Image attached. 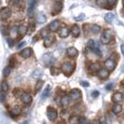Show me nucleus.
<instances>
[{"label":"nucleus","mask_w":124,"mask_h":124,"mask_svg":"<svg viewBox=\"0 0 124 124\" xmlns=\"http://www.w3.org/2000/svg\"><path fill=\"white\" fill-rule=\"evenodd\" d=\"M74 69H75V63L66 62H63L62 64V71L64 74L67 75V76H69V75L71 74Z\"/></svg>","instance_id":"f257e3e1"},{"label":"nucleus","mask_w":124,"mask_h":124,"mask_svg":"<svg viewBox=\"0 0 124 124\" xmlns=\"http://www.w3.org/2000/svg\"><path fill=\"white\" fill-rule=\"evenodd\" d=\"M111 38H112V35H111V32L109 30H105L102 37H101V42L103 44H108L110 41H111Z\"/></svg>","instance_id":"f03ea898"},{"label":"nucleus","mask_w":124,"mask_h":124,"mask_svg":"<svg viewBox=\"0 0 124 124\" xmlns=\"http://www.w3.org/2000/svg\"><path fill=\"white\" fill-rule=\"evenodd\" d=\"M10 15H11V9L9 8H3L0 10V18L3 19V20L9 18Z\"/></svg>","instance_id":"7ed1b4c3"},{"label":"nucleus","mask_w":124,"mask_h":124,"mask_svg":"<svg viewBox=\"0 0 124 124\" xmlns=\"http://www.w3.org/2000/svg\"><path fill=\"white\" fill-rule=\"evenodd\" d=\"M116 67V62L113 59H107L105 62V68L108 71H113Z\"/></svg>","instance_id":"20e7f679"},{"label":"nucleus","mask_w":124,"mask_h":124,"mask_svg":"<svg viewBox=\"0 0 124 124\" xmlns=\"http://www.w3.org/2000/svg\"><path fill=\"white\" fill-rule=\"evenodd\" d=\"M81 97V92L78 89H73L70 93V98L73 101H77Z\"/></svg>","instance_id":"39448f33"},{"label":"nucleus","mask_w":124,"mask_h":124,"mask_svg":"<svg viewBox=\"0 0 124 124\" xmlns=\"http://www.w3.org/2000/svg\"><path fill=\"white\" fill-rule=\"evenodd\" d=\"M58 35L61 37L64 38V37H67L69 35V29L66 27V26H62V27H60L58 29Z\"/></svg>","instance_id":"423d86ee"},{"label":"nucleus","mask_w":124,"mask_h":124,"mask_svg":"<svg viewBox=\"0 0 124 124\" xmlns=\"http://www.w3.org/2000/svg\"><path fill=\"white\" fill-rule=\"evenodd\" d=\"M21 100H22V102H23V104L29 105V104H31V102H32V97L29 93H23L22 94V96H21Z\"/></svg>","instance_id":"0eeeda50"},{"label":"nucleus","mask_w":124,"mask_h":124,"mask_svg":"<svg viewBox=\"0 0 124 124\" xmlns=\"http://www.w3.org/2000/svg\"><path fill=\"white\" fill-rule=\"evenodd\" d=\"M62 9V3L61 1H56L53 5V8H52V12L53 14L61 12V10Z\"/></svg>","instance_id":"6e6552de"},{"label":"nucleus","mask_w":124,"mask_h":124,"mask_svg":"<svg viewBox=\"0 0 124 124\" xmlns=\"http://www.w3.org/2000/svg\"><path fill=\"white\" fill-rule=\"evenodd\" d=\"M97 73H98L99 78H101V79H106V78H108V76H109V71L106 70V68H101Z\"/></svg>","instance_id":"1a4fd4ad"},{"label":"nucleus","mask_w":124,"mask_h":124,"mask_svg":"<svg viewBox=\"0 0 124 124\" xmlns=\"http://www.w3.org/2000/svg\"><path fill=\"white\" fill-rule=\"evenodd\" d=\"M59 27H60V22H59L58 20H55V21L51 22L50 23V25H49V29H50V31H51V32L57 31V30L59 29Z\"/></svg>","instance_id":"9d476101"},{"label":"nucleus","mask_w":124,"mask_h":124,"mask_svg":"<svg viewBox=\"0 0 124 124\" xmlns=\"http://www.w3.org/2000/svg\"><path fill=\"white\" fill-rule=\"evenodd\" d=\"M47 115H48V118L50 120H54L58 117V113L53 108H49V110L47 112Z\"/></svg>","instance_id":"9b49d317"},{"label":"nucleus","mask_w":124,"mask_h":124,"mask_svg":"<svg viewBox=\"0 0 124 124\" xmlns=\"http://www.w3.org/2000/svg\"><path fill=\"white\" fill-rule=\"evenodd\" d=\"M66 54H67L69 57H71V58H75V57L78 56V50H77L76 48L70 47V48H68V49L66 50Z\"/></svg>","instance_id":"f8f14e48"},{"label":"nucleus","mask_w":124,"mask_h":124,"mask_svg":"<svg viewBox=\"0 0 124 124\" xmlns=\"http://www.w3.org/2000/svg\"><path fill=\"white\" fill-rule=\"evenodd\" d=\"M123 100V94L121 93H115L112 95V101L115 103H120Z\"/></svg>","instance_id":"ddd939ff"},{"label":"nucleus","mask_w":124,"mask_h":124,"mask_svg":"<svg viewBox=\"0 0 124 124\" xmlns=\"http://www.w3.org/2000/svg\"><path fill=\"white\" fill-rule=\"evenodd\" d=\"M32 53H33L32 49H30V48H25V49H23V50L21 51V56L23 58L26 59V58H29L32 55Z\"/></svg>","instance_id":"4468645a"},{"label":"nucleus","mask_w":124,"mask_h":124,"mask_svg":"<svg viewBox=\"0 0 124 124\" xmlns=\"http://www.w3.org/2000/svg\"><path fill=\"white\" fill-rule=\"evenodd\" d=\"M100 69H101V65L98 62H93V63H91L90 66H89V70L90 72H98Z\"/></svg>","instance_id":"2eb2a0df"},{"label":"nucleus","mask_w":124,"mask_h":124,"mask_svg":"<svg viewBox=\"0 0 124 124\" xmlns=\"http://www.w3.org/2000/svg\"><path fill=\"white\" fill-rule=\"evenodd\" d=\"M53 41H54V37L49 36V37H47L46 38H44V46L46 48H49L50 46H51V44L53 43Z\"/></svg>","instance_id":"dca6fc26"},{"label":"nucleus","mask_w":124,"mask_h":124,"mask_svg":"<svg viewBox=\"0 0 124 124\" xmlns=\"http://www.w3.org/2000/svg\"><path fill=\"white\" fill-rule=\"evenodd\" d=\"M42 61H43V62L45 64L49 65L50 62H51V61H52V57H51V55H50V53H45L43 55V57H42Z\"/></svg>","instance_id":"f3484780"},{"label":"nucleus","mask_w":124,"mask_h":124,"mask_svg":"<svg viewBox=\"0 0 124 124\" xmlns=\"http://www.w3.org/2000/svg\"><path fill=\"white\" fill-rule=\"evenodd\" d=\"M36 3H37L36 0H30L29 1V4H28V15H32V13L35 9V7H36Z\"/></svg>","instance_id":"a211bd4d"},{"label":"nucleus","mask_w":124,"mask_h":124,"mask_svg":"<svg viewBox=\"0 0 124 124\" xmlns=\"http://www.w3.org/2000/svg\"><path fill=\"white\" fill-rule=\"evenodd\" d=\"M112 111H113L114 114H116V115H117V114H119L120 112L122 111V106H121V105L116 103V104L113 106V107H112Z\"/></svg>","instance_id":"6ab92c4d"},{"label":"nucleus","mask_w":124,"mask_h":124,"mask_svg":"<svg viewBox=\"0 0 124 124\" xmlns=\"http://www.w3.org/2000/svg\"><path fill=\"white\" fill-rule=\"evenodd\" d=\"M21 111H22V109H21L20 106H14L10 110V115L13 116V117H17L21 114Z\"/></svg>","instance_id":"aec40b11"},{"label":"nucleus","mask_w":124,"mask_h":124,"mask_svg":"<svg viewBox=\"0 0 124 124\" xmlns=\"http://www.w3.org/2000/svg\"><path fill=\"white\" fill-rule=\"evenodd\" d=\"M71 33H72V35L75 37H79V35H80V29H79V27L78 25H74L72 27V29H71Z\"/></svg>","instance_id":"412c9836"},{"label":"nucleus","mask_w":124,"mask_h":124,"mask_svg":"<svg viewBox=\"0 0 124 124\" xmlns=\"http://www.w3.org/2000/svg\"><path fill=\"white\" fill-rule=\"evenodd\" d=\"M17 32H18L19 35H21L22 37H23L25 34L27 33V27L25 25H20L17 29Z\"/></svg>","instance_id":"4be33fe9"},{"label":"nucleus","mask_w":124,"mask_h":124,"mask_svg":"<svg viewBox=\"0 0 124 124\" xmlns=\"http://www.w3.org/2000/svg\"><path fill=\"white\" fill-rule=\"evenodd\" d=\"M61 104L62 106H67L70 104V98L67 95H63L61 99Z\"/></svg>","instance_id":"5701e85b"},{"label":"nucleus","mask_w":124,"mask_h":124,"mask_svg":"<svg viewBox=\"0 0 124 124\" xmlns=\"http://www.w3.org/2000/svg\"><path fill=\"white\" fill-rule=\"evenodd\" d=\"M42 70L40 68H37L33 73H32V78H40V76L42 75Z\"/></svg>","instance_id":"b1692460"},{"label":"nucleus","mask_w":124,"mask_h":124,"mask_svg":"<svg viewBox=\"0 0 124 124\" xmlns=\"http://www.w3.org/2000/svg\"><path fill=\"white\" fill-rule=\"evenodd\" d=\"M37 21L38 23H44L47 21V18H46L45 14H43V13H39L37 17Z\"/></svg>","instance_id":"393cba45"},{"label":"nucleus","mask_w":124,"mask_h":124,"mask_svg":"<svg viewBox=\"0 0 124 124\" xmlns=\"http://www.w3.org/2000/svg\"><path fill=\"white\" fill-rule=\"evenodd\" d=\"M49 36H50V29H49V27L48 28H43L40 31V37H42V38H46Z\"/></svg>","instance_id":"a878e982"},{"label":"nucleus","mask_w":124,"mask_h":124,"mask_svg":"<svg viewBox=\"0 0 124 124\" xmlns=\"http://www.w3.org/2000/svg\"><path fill=\"white\" fill-rule=\"evenodd\" d=\"M101 31V27H100L99 25L97 24H93L91 26V32L94 34V35H96V34H98L99 32Z\"/></svg>","instance_id":"bb28decb"},{"label":"nucleus","mask_w":124,"mask_h":124,"mask_svg":"<svg viewBox=\"0 0 124 124\" xmlns=\"http://www.w3.org/2000/svg\"><path fill=\"white\" fill-rule=\"evenodd\" d=\"M105 20H106V23H111L112 22H113V20H114V14H113V13H111V12L106 14V16H105Z\"/></svg>","instance_id":"cd10ccee"},{"label":"nucleus","mask_w":124,"mask_h":124,"mask_svg":"<svg viewBox=\"0 0 124 124\" xmlns=\"http://www.w3.org/2000/svg\"><path fill=\"white\" fill-rule=\"evenodd\" d=\"M87 46H88V48H90V49H92V50L95 49V48H99V45L96 43L94 40H89Z\"/></svg>","instance_id":"c85d7f7f"},{"label":"nucleus","mask_w":124,"mask_h":124,"mask_svg":"<svg viewBox=\"0 0 124 124\" xmlns=\"http://www.w3.org/2000/svg\"><path fill=\"white\" fill-rule=\"evenodd\" d=\"M50 89H51V87H50V85H48V86L46 87V89L44 90L43 93H42V96H41V98H42V99H45L46 97H48V95L50 94Z\"/></svg>","instance_id":"c756f323"},{"label":"nucleus","mask_w":124,"mask_h":124,"mask_svg":"<svg viewBox=\"0 0 124 124\" xmlns=\"http://www.w3.org/2000/svg\"><path fill=\"white\" fill-rule=\"evenodd\" d=\"M1 91H2L3 93H7V92L8 91V84L7 81H3V82L1 83Z\"/></svg>","instance_id":"7c9ffc66"},{"label":"nucleus","mask_w":124,"mask_h":124,"mask_svg":"<svg viewBox=\"0 0 124 124\" xmlns=\"http://www.w3.org/2000/svg\"><path fill=\"white\" fill-rule=\"evenodd\" d=\"M10 73H11V67H10V66H7V67H5L4 70H3V75H4V77L9 76Z\"/></svg>","instance_id":"2f4dec72"},{"label":"nucleus","mask_w":124,"mask_h":124,"mask_svg":"<svg viewBox=\"0 0 124 124\" xmlns=\"http://www.w3.org/2000/svg\"><path fill=\"white\" fill-rule=\"evenodd\" d=\"M42 85H43V81L41 80H38L36 84V92H38L40 91V89L42 88Z\"/></svg>","instance_id":"473e14b6"},{"label":"nucleus","mask_w":124,"mask_h":124,"mask_svg":"<svg viewBox=\"0 0 124 124\" xmlns=\"http://www.w3.org/2000/svg\"><path fill=\"white\" fill-rule=\"evenodd\" d=\"M1 32H2V34H3L4 36H7V35L8 34V27L5 26V25H2V26H1Z\"/></svg>","instance_id":"72a5a7b5"},{"label":"nucleus","mask_w":124,"mask_h":124,"mask_svg":"<svg viewBox=\"0 0 124 124\" xmlns=\"http://www.w3.org/2000/svg\"><path fill=\"white\" fill-rule=\"evenodd\" d=\"M106 2H107V4H108L110 7H114L116 4H117L118 0H106Z\"/></svg>","instance_id":"f704fd0d"},{"label":"nucleus","mask_w":124,"mask_h":124,"mask_svg":"<svg viewBox=\"0 0 124 124\" xmlns=\"http://www.w3.org/2000/svg\"><path fill=\"white\" fill-rule=\"evenodd\" d=\"M23 91L22 90H19V89H17V90H15L14 91V94H15V96H17V97H20V96H22V94H23Z\"/></svg>","instance_id":"c9c22d12"},{"label":"nucleus","mask_w":124,"mask_h":124,"mask_svg":"<svg viewBox=\"0 0 124 124\" xmlns=\"http://www.w3.org/2000/svg\"><path fill=\"white\" fill-rule=\"evenodd\" d=\"M78 124H87V120L85 118H78Z\"/></svg>","instance_id":"e433bc0d"},{"label":"nucleus","mask_w":124,"mask_h":124,"mask_svg":"<svg viewBox=\"0 0 124 124\" xmlns=\"http://www.w3.org/2000/svg\"><path fill=\"white\" fill-rule=\"evenodd\" d=\"M84 18H85V15H84V14L82 13V14H80L79 16H78V17H76V18H75V20L78 22V21H82V20H83V19H84Z\"/></svg>","instance_id":"4c0bfd02"},{"label":"nucleus","mask_w":124,"mask_h":124,"mask_svg":"<svg viewBox=\"0 0 124 124\" xmlns=\"http://www.w3.org/2000/svg\"><path fill=\"white\" fill-rule=\"evenodd\" d=\"M5 98H6V95H5V93L2 92V93H0V102H4Z\"/></svg>","instance_id":"58836bf2"},{"label":"nucleus","mask_w":124,"mask_h":124,"mask_svg":"<svg viewBox=\"0 0 124 124\" xmlns=\"http://www.w3.org/2000/svg\"><path fill=\"white\" fill-rule=\"evenodd\" d=\"M80 84H81V86H82V87H89V85H90V84H89V82H87V81H81L80 82Z\"/></svg>","instance_id":"ea45409f"},{"label":"nucleus","mask_w":124,"mask_h":124,"mask_svg":"<svg viewBox=\"0 0 124 124\" xmlns=\"http://www.w3.org/2000/svg\"><path fill=\"white\" fill-rule=\"evenodd\" d=\"M50 71H51V74L52 75L58 74V69L54 68V67H51V68H50Z\"/></svg>","instance_id":"a19ab883"},{"label":"nucleus","mask_w":124,"mask_h":124,"mask_svg":"<svg viewBox=\"0 0 124 124\" xmlns=\"http://www.w3.org/2000/svg\"><path fill=\"white\" fill-rule=\"evenodd\" d=\"M90 124H101L99 119H94V120H92Z\"/></svg>","instance_id":"79ce46f5"},{"label":"nucleus","mask_w":124,"mask_h":124,"mask_svg":"<svg viewBox=\"0 0 124 124\" xmlns=\"http://www.w3.org/2000/svg\"><path fill=\"white\" fill-rule=\"evenodd\" d=\"M113 83H109V84H107L106 85V90H112L113 89Z\"/></svg>","instance_id":"37998d69"},{"label":"nucleus","mask_w":124,"mask_h":124,"mask_svg":"<svg viewBox=\"0 0 124 124\" xmlns=\"http://www.w3.org/2000/svg\"><path fill=\"white\" fill-rule=\"evenodd\" d=\"M98 95H99V93L97 92V91H95V92H93V97H98Z\"/></svg>","instance_id":"c03bdc74"},{"label":"nucleus","mask_w":124,"mask_h":124,"mask_svg":"<svg viewBox=\"0 0 124 124\" xmlns=\"http://www.w3.org/2000/svg\"><path fill=\"white\" fill-rule=\"evenodd\" d=\"M30 26H31V29H32V30H34V29H35V24H34L33 21H31V22H30Z\"/></svg>","instance_id":"a18cd8bd"},{"label":"nucleus","mask_w":124,"mask_h":124,"mask_svg":"<svg viewBox=\"0 0 124 124\" xmlns=\"http://www.w3.org/2000/svg\"><path fill=\"white\" fill-rule=\"evenodd\" d=\"M120 50H121V52H122V54H123V56H124V44H121Z\"/></svg>","instance_id":"49530a36"},{"label":"nucleus","mask_w":124,"mask_h":124,"mask_svg":"<svg viewBox=\"0 0 124 124\" xmlns=\"http://www.w3.org/2000/svg\"><path fill=\"white\" fill-rule=\"evenodd\" d=\"M67 115H68V113H67V111H62V118H64V116H67Z\"/></svg>","instance_id":"de8ad7c7"},{"label":"nucleus","mask_w":124,"mask_h":124,"mask_svg":"<svg viewBox=\"0 0 124 124\" xmlns=\"http://www.w3.org/2000/svg\"><path fill=\"white\" fill-rule=\"evenodd\" d=\"M8 45L11 47V46H13V40H11V39H8Z\"/></svg>","instance_id":"09e8293b"},{"label":"nucleus","mask_w":124,"mask_h":124,"mask_svg":"<svg viewBox=\"0 0 124 124\" xmlns=\"http://www.w3.org/2000/svg\"><path fill=\"white\" fill-rule=\"evenodd\" d=\"M24 44H25L24 41H23V42H22L21 44H19V45H18V49H20V48H22V47H23V46Z\"/></svg>","instance_id":"8fccbe9b"},{"label":"nucleus","mask_w":124,"mask_h":124,"mask_svg":"<svg viewBox=\"0 0 124 124\" xmlns=\"http://www.w3.org/2000/svg\"><path fill=\"white\" fill-rule=\"evenodd\" d=\"M22 124H27V122H23Z\"/></svg>","instance_id":"3c124183"},{"label":"nucleus","mask_w":124,"mask_h":124,"mask_svg":"<svg viewBox=\"0 0 124 124\" xmlns=\"http://www.w3.org/2000/svg\"><path fill=\"white\" fill-rule=\"evenodd\" d=\"M122 2H123V5H124V0H122Z\"/></svg>","instance_id":"603ef678"},{"label":"nucleus","mask_w":124,"mask_h":124,"mask_svg":"<svg viewBox=\"0 0 124 124\" xmlns=\"http://www.w3.org/2000/svg\"><path fill=\"white\" fill-rule=\"evenodd\" d=\"M122 70H123V71H124V66H123V68H122Z\"/></svg>","instance_id":"864d4df0"}]
</instances>
